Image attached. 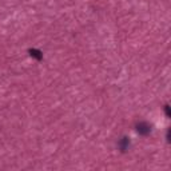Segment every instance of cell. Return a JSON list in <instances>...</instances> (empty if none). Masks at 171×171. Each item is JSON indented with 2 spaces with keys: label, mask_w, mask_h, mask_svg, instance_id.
<instances>
[{
  "label": "cell",
  "mask_w": 171,
  "mask_h": 171,
  "mask_svg": "<svg viewBox=\"0 0 171 171\" xmlns=\"http://www.w3.org/2000/svg\"><path fill=\"white\" fill-rule=\"evenodd\" d=\"M136 131L141 135H148L151 132V126L147 122H141L136 124Z\"/></svg>",
  "instance_id": "6da1fadb"
},
{
  "label": "cell",
  "mask_w": 171,
  "mask_h": 171,
  "mask_svg": "<svg viewBox=\"0 0 171 171\" xmlns=\"http://www.w3.org/2000/svg\"><path fill=\"white\" fill-rule=\"evenodd\" d=\"M28 52H30V55H31V56H33L35 59H38V60H42V59H43V54H42V51H39V49L31 48Z\"/></svg>",
  "instance_id": "7a4b0ae2"
},
{
  "label": "cell",
  "mask_w": 171,
  "mask_h": 171,
  "mask_svg": "<svg viewBox=\"0 0 171 171\" xmlns=\"http://www.w3.org/2000/svg\"><path fill=\"white\" fill-rule=\"evenodd\" d=\"M128 146H130V139L127 138V136H124L122 141H120V143H119L120 150H122V151H126L127 148H128Z\"/></svg>",
  "instance_id": "3957f363"
},
{
  "label": "cell",
  "mask_w": 171,
  "mask_h": 171,
  "mask_svg": "<svg viewBox=\"0 0 171 171\" xmlns=\"http://www.w3.org/2000/svg\"><path fill=\"white\" fill-rule=\"evenodd\" d=\"M164 112H166V115H167V116H171V112H170V106L169 104H166V106H164Z\"/></svg>",
  "instance_id": "277c9868"
},
{
  "label": "cell",
  "mask_w": 171,
  "mask_h": 171,
  "mask_svg": "<svg viewBox=\"0 0 171 171\" xmlns=\"http://www.w3.org/2000/svg\"><path fill=\"white\" fill-rule=\"evenodd\" d=\"M171 141V139H170V130H169V131H167V142H170Z\"/></svg>",
  "instance_id": "5b68a950"
}]
</instances>
